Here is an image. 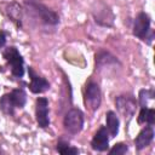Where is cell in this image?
Wrapping results in <instances>:
<instances>
[{
    "label": "cell",
    "mask_w": 155,
    "mask_h": 155,
    "mask_svg": "<svg viewBox=\"0 0 155 155\" xmlns=\"http://www.w3.org/2000/svg\"><path fill=\"white\" fill-rule=\"evenodd\" d=\"M85 104L90 110H97L101 105V90L96 82H88L85 88Z\"/></svg>",
    "instance_id": "277c9868"
},
{
    "label": "cell",
    "mask_w": 155,
    "mask_h": 155,
    "mask_svg": "<svg viewBox=\"0 0 155 155\" xmlns=\"http://www.w3.org/2000/svg\"><path fill=\"white\" fill-rule=\"evenodd\" d=\"M148 124L153 125L155 122V110L153 108H147L142 107L140 113L138 115V124Z\"/></svg>",
    "instance_id": "4fadbf2b"
},
{
    "label": "cell",
    "mask_w": 155,
    "mask_h": 155,
    "mask_svg": "<svg viewBox=\"0 0 155 155\" xmlns=\"http://www.w3.org/2000/svg\"><path fill=\"white\" fill-rule=\"evenodd\" d=\"M35 115H36V122H38L39 127L46 128L50 125V119H48V101L45 97H39L36 99Z\"/></svg>",
    "instance_id": "52a82bcc"
},
{
    "label": "cell",
    "mask_w": 155,
    "mask_h": 155,
    "mask_svg": "<svg viewBox=\"0 0 155 155\" xmlns=\"http://www.w3.org/2000/svg\"><path fill=\"white\" fill-rule=\"evenodd\" d=\"M4 58L11 65V73L16 78H22L24 74V62L15 46H10L4 51Z\"/></svg>",
    "instance_id": "7a4b0ae2"
},
{
    "label": "cell",
    "mask_w": 155,
    "mask_h": 155,
    "mask_svg": "<svg viewBox=\"0 0 155 155\" xmlns=\"http://www.w3.org/2000/svg\"><path fill=\"white\" fill-rule=\"evenodd\" d=\"M105 120H107L108 133L111 137H115L119 133V125H120V121H119L116 114L114 111H108L107 115H105Z\"/></svg>",
    "instance_id": "8fae6325"
},
{
    "label": "cell",
    "mask_w": 155,
    "mask_h": 155,
    "mask_svg": "<svg viewBox=\"0 0 155 155\" xmlns=\"http://www.w3.org/2000/svg\"><path fill=\"white\" fill-rule=\"evenodd\" d=\"M149 30H150V17L147 13L140 12L134 19L133 35L142 40H145Z\"/></svg>",
    "instance_id": "8992f818"
},
{
    "label": "cell",
    "mask_w": 155,
    "mask_h": 155,
    "mask_svg": "<svg viewBox=\"0 0 155 155\" xmlns=\"http://www.w3.org/2000/svg\"><path fill=\"white\" fill-rule=\"evenodd\" d=\"M115 105L125 119H131L134 115L137 103L132 96H119L115 99Z\"/></svg>",
    "instance_id": "5b68a950"
},
{
    "label": "cell",
    "mask_w": 155,
    "mask_h": 155,
    "mask_svg": "<svg viewBox=\"0 0 155 155\" xmlns=\"http://www.w3.org/2000/svg\"><path fill=\"white\" fill-rule=\"evenodd\" d=\"M153 138H154V130H153L151 126H147L136 137L134 145H136V148L138 150H142V149H144L145 147H148L151 143Z\"/></svg>",
    "instance_id": "30bf717a"
},
{
    "label": "cell",
    "mask_w": 155,
    "mask_h": 155,
    "mask_svg": "<svg viewBox=\"0 0 155 155\" xmlns=\"http://www.w3.org/2000/svg\"><path fill=\"white\" fill-rule=\"evenodd\" d=\"M5 44H6V34H5V31L0 30V48L4 47Z\"/></svg>",
    "instance_id": "d6986e66"
},
{
    "label": "cell",
    "mask_w": 155,
    "mask_h": 155,
    "mask_svg": "<svg viewBox=\"0 0 155 155\" xmlns=\"http://www.w3.org/2000/svg\"><path fill=\"white\" fill-rule=\"evenodd\" d=\"M153 98V91L151 90H140L139 92V103L140 107H147V101Z\"/></svg>",
    "instance_id": "ac0fdd59"
},
{
    "label": "cell",
    "mask_w": 155,
    "mask_h": 155,
    "mask_svg": "<svg viewBox=\"0 0 155 155\" xmlns=\"http://www.w3.org/2000/svg\"><path fill=\"white\" fill-rule=\"evenodd\" d=\"M15 104L11 99V96L10 93L8 94H4L0 99V110L5 114H8V115H12L13 111H15Z\"/></svg>",
    "instance_id": "9a60e30c"
},
{
    "label": "cell",
    "mask_w": 155,
    "mask_h": 155,
    "mask_svg": "<svg viewBox=\"0 0 155 155\" xmlns=\"http://www.w3.org/2000/svg\"><path fill=\"white\" fill-rule=\"evenodd\" d=\"M24 4L36 18H40L42 23L50 25H56L59 23L58 15L44 4H41L39 0H24Z\"/></svg>",
    "instance_id": "6da1fadb"
},
{
    "label": "cell",
    "mask_w": 155,
    "mask_h": 155,
    "mask_svg": "<svg viewBox=\"0 0 155 155\" xmlns=\"http://www.w3.org/2000/svg\"><path fill=\"white\" fill-rule=\"evenodd\" d=\"M57 151L62 155H76V154H79L78 148L70 147L68 143L62 142V140L57 143Z\"/></svg>",
    "instance_id": "2e32d148"
},
{
    "label": "cell",
    "mask_w": 155,
    "mask_h": 155,
    "mask_svg": "<svg viewBox=\"0 0 155 155\" xmlns=\"http://www.w3.org/2000/svg\"><path fill=\"white\" fill-rule=\"evenodd\" d=\"M63 125L69 133L71 134L79 133L84 127V113L76 108L70 109L64 116Z\"/></svg>",
    "instance_id": "3957f363"
},
{
    "label": "cell",
    "mask_w": 155,
    "mask_h": 155,
    "mask_svg": "<svg viewBox=\"0 0 155 155\" xmlns=\"http://www.w3.org/2000/svg\"><path fill=\"white\" fill-rule=\"evenodd\" d=\"M7 15L12 22L16 23L17 27L22 25V8L18 4L12 2L7 6Z\"/></svg>",
    "instance_id": "7c38bea8"
},
{
    "label": "cell",
    "mask_w": 155,
    "mask_h": 155,
    "mask_svg": "<svg viewBox=\"0 0 155 155\" xmlns=\"http://www.w3.org/2000/svg\"><path fill=\"white\" fill-rule=\"evenodd\" d=\"M127 150H128L127 144H125V143H116V144L109 150V154H110V155H122V154H126Z\"/></svg>",
    "instance_id": "e0dca14e"
},
{
    "label": "cell",
    "mask_w": 155,
    "mask_h": 155,
    "mask_svg": "<svg viewBox=\"0 0 155 155\" xmlns=\"http://www.w3.org/2000/svg\"><path fill=\"white\" fill-rule=\"evenodd\" d=\"M11 99L15 104L16 108H23L25 102H27V94L22 88H15L12 90V92L10 93Z\"/></svg>",
    "instance_id": "5bb4252c"
},
{
    "label": "cell",
    "mask_w": 155,
    "mask_h": 155,
    "mask_svg": "<svg viewBox=\"0 0 155 155\" xmlns=\"http://www.w3.org/2000/svg\"><path fill=\"white\" fill-rule=\"evenodd\" d=\"M29 75H30V85H29V88L33 93H42L45 91H47L50 88V84L48 81L42 78V76H39L34 73L33 68H29Z\"/></svg>",
    "instance_id": "9c48e42d"
},
{
    "label": "cell",
    "mask_w": 155,
    "mask_h": 155,
    "mask_svg": "<svg viewBox=\"0 0 155 155\" xmlns=\"http://www.w3.org/2000/svg\"><path fill=\"white\" fill-rule=\"evenodd\" d=\"M109 133L107 127L102 126L92 138L91 147L96 151H105L109 148Z\"/></svg>",
    "instance_id": "ba28073f"
}]
</instances>
